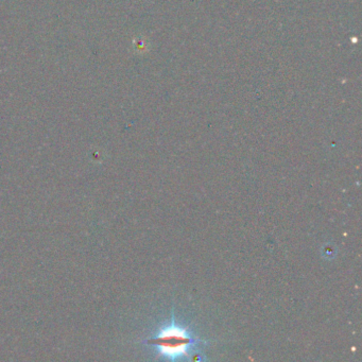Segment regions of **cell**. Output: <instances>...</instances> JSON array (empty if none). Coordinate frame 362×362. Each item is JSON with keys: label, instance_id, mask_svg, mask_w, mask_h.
<instances>
[{"label": "cell", "instance_id": "cell-1", "mask_svg": "<svg viewBox=\"0 0 362 362\" xmlns=\"http://www.w3.org/2000/svg\"><path fill=\"white\" fill-rule=\"evenodd\" d=\"M149 343L158 349L162 355L177 359L190 352L195 340L185 328L177 325L175 321H172L169 326L162 328Z\"/></svg>", "mask_w": 362, "mask_h": 362}]
</instances>
